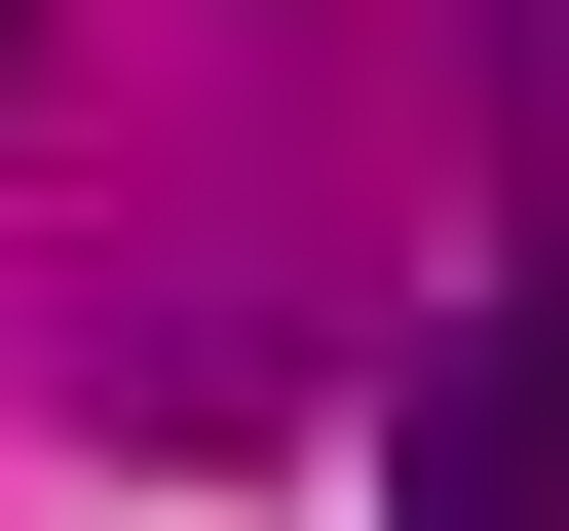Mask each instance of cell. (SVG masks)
Instances as JSON below:
<instances>
[{
    "mask_svg": "<svg viewBox=\"0 0 569 531\" xmlns=\"http://www.w3.org/2000/svg\"><path fill=\"white\" fill-rule=\"evenodd\" d=\"M380 531H569V190H531V266H493V342L418 380V455H380Z\"/></svg>",
    "mask_w": 569,
    "mask_h": 531,
    "instance_id": "obj_1",
    "label": "cell"
},
{
    "mask_svg": "<svg viewBox=\"0 0 569 531\" xmlns=\"http://www.w3.org/2000/svg\"><path fill=\"white\" fill-rule=\"evenodd\" d=\"M0 39H39V0H0Z\"/></svg>",
    "mask_w": 569,
    "mask_h": 531,
    "instance_id": "obj_2",
    "label": "cell"
}]
</instances>
